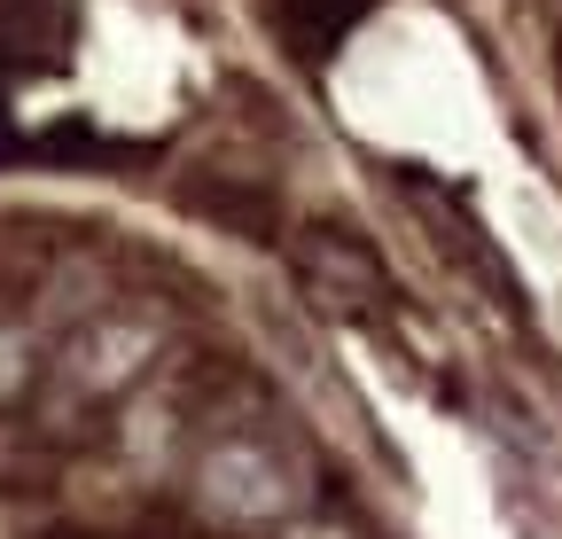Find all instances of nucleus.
<instances>
[{
    "instance_id": "f03ea898",
    "label": "nucleus",
    "mask_w": 562,
    "mask_h": 539,
    "mask_svg": "<svg viewBox=\"0 0 562 539\" xmlns=\"http://www.w3.org/2000/svg\"><path fill=\"white\" fill-rule=\"evenodd\" d=\"M0 383H24V345L16 336H0Z\"/></svg>"
},
{
    "instance_id": "f257e3e1",
    "label": "nucleus",
    "mask_w": 562,
    "mask_h": 539,
    "mask_svg": "<svg viewBox=\"0 0 562 539\" xmlns=\"http://www.w3.org/2000/svg\"><path fill=\"white\" fill-rule=\"evenodd\" d=\"M281 9H290V24H297L305 40H336V32L360 24L375 0H281Z\"/></svg>"
}]
</instances>
